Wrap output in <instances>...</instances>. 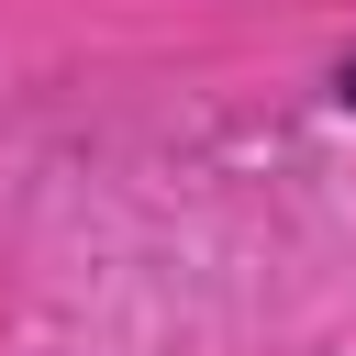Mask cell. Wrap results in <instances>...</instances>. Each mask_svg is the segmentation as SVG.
Wrapping results in <instances>:
<instances>
[{"label": "cell", "mask_w": 356, "mask_h": 356, "mask_svg": "<svg viewBox=\"0 0 356 356\" xmlns=\"http://www.w3.org/2000/svg\"><path fill=\"white\" fill-rule=\"evenodd\" d=\"M334 89H345V111H356V67H345V78H334Z\"/></svg>", "instance_id": "cell-1"}]
</instances>
